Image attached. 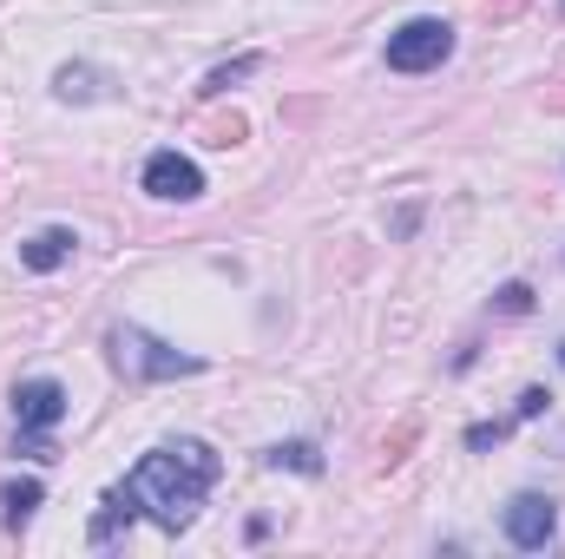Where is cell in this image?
Masks as SVG:
<instances>
[{
    "instance_id": "30bf717a",
    "label": "cell",
    "mask_w": 565,
    "mask_h": 559,
    "mask_svg": "<svg viewBox=\"0 0 565 559\" xmlns=\"http://www.w3.org/2000/svg\"><path fill=\"white\" fill-rule=\"evenodd\" d=\"M257 66H264V60H257V53H244V60H231V66H217V73H211V80H204L198 93H204V99H224V93H231V86H237L244 73H257Z\"/></svg>"
},
{
    "instance_id": "277c9868",
    "label": "cell",
    "mask_w": 565,
    "mask_h": 559,
    "mask_svg": "<svg viewBox=\"0 0 565 559\" xmlns=\"http://www.w3.org/2000/svg\"><path fill=\"white\" fill-rule=\"evenodd\" d=\"M454 53V27L447 20H408V27H395L388 33V66L395 73H434L440 60Z\"/></svg>"
},
{
    "instance_id": "5bb4252c",
    "label": "cell",
    "mask_w": 565,
    "mask_h": 559,
    "mask_svg": "<svg viewBox=\"0 0 565 559\" xmlns=\"http://www.w3.org/2000/svg\"><path fill=\"white\" fill-rule=\"evenodd\" d=\"M493 303H500L507 316H526V309H533V289H526V283H507V289H500Z\"/></svg>"
},
{
    "instance_id": "3957f363",
    "label": "cell",
    "mask_w": 565,
    "mask_h": 559,
    "mask_svg": "<svg viewBox=\"0 0 565 559\" xmlns=\"http://www.w3.org/2000/svg\"><path fill=\"white\" fill-rule=\"evenodd\" d=\"M113 356H119V369L132 382H171V376H198L204 369L198 356H184V349H171V342H158L145 329H113Z\"/></svg>"
},
{
    "instance_id": "9a60e30c",
    "label": "cell",
    "mask_w": 565,
    "mask_h": 559,
    "mask_svg": "<svg viewBox=\"0 0 565 559\" xmlns=\"http://www.w3.org/2000/svg\"><path fill=\"white\" fill-rule=\"evenodd\" d=\"M546 402H553L546 389H526V395L513 402V421H533V415H546Z\"/></svg>"
},
{
    "instance_id": "6da1fadb",
    "label": "cell",
    "mask_w": 565,
    "mask_h": 559,
    "mask_svg": "<svg viewBox=\"0 0 565 559\" xmlns=\"http://www.w3.org/2000/svg\"><path fill=\"white\" fill-rule=\"evenodd\" d=\"M217 454L204 447V441H164V447H151L139 461V474H132V494H139V507L164 527V534H184L191 520H198V507H204V494L217 487Z\"/></svg>"
},
{
    "instance_id": "ba28073f",
    "label": "cell",
    "mask_w": 565,
    "mask_h": 559,
    "mask_svg": "<svg viewBox=\"0 0 565 559\" xmlns=\"http://www.w3.org/2000/svg\"><path fill=\"white\" fill-rule=\"evenodd\" d=\"M145 507H139V494H132V481L126 487H113L106 500H99V520H93V547H113L119 540V527H132Z\"/></svg>"
},
{
    "instance_id": "52a82bcc",
    "label": "cell",
    "mask_w": 565,
    "mask_h": 559,
    "mask_svg": "<svg viewBox=\"0 0 565 559\" xmlns=\"http://www.w3.org/2000/svg\"><path fill=\"white\" fill-rule=\"evenodd\" d=\"M73 251H79V238H73L66 224H46V231H33V238L20 244V264H26V271H60Z\"/></svg>"
},
{
    "instance_id": "2e32d148",
    "label": "cell",
    "mask_w": 565,
    "mask_h": 559,
    "mask_svg": "<svg viewBox=\"0 0 565 559\" xmlns=\"http://www.w3.org/2000/svg\"><path fill=\"white\" fill-rule=\"evenodd\" d=\"M559 362H565V342H559Z\"/></svg>"
},
{
    "instance_id": "7a4b0ae2",
    "label": "cell",
    "mask_w": 565,
    "mask_h": 559,
    "mask_svg": "<svg viewBox=\"0 0 565 559\" xmlns=\"http://www.w3.org/2000/svg\"><path fill=\"white\" fill-rule=\"evenodd\" d=\"M66 421V389L53 382V376H33V382H20L13 389V428H20V447L33 454V461H53V428Z\"/></svg>"
},
{
    "instance_id": "8992f818",
    "label": "cell",
    "mask_w": 565,
    "mask_h": 559,
    "mask_svg": "<svg viewBox=\"0 0 565 559\" xmlns=\"http://www.w3.org/2000/svg\"><path fill=\"white\" fill-rule=\"evenodd\" d=\"M145 191L151 198H171V204H191V198H204V171L184 151H151L145 158Z\"/></svg>"
},
{
    "instance_id": "5b68a950",
    "label": "cell",
    "mask_w": 565,
    "mask_h": 559,
    "mask_svg": "<svg viewBox=\"0 0 565 559\" xmlns=\"http://www.w3.org/2000/svg\"><path fill=\"white\" fill-rule=\"evenodd\" d=\"M553 534H559V507H553L546 494H513V500H507V540H513L520 553L553 547Z\"/></svg>"
},
{
    "instance_id": "8fae6325",
    "label": "cell",
    "mask_w": 565,
    "mask_h": 559,
    "mask_svg": "<svg viewBox=\"0 0 565 559\" xmlns=\"http://www.w3.org/2000/svg\"><path fill=\"white\" fill-rule=\"evenodd\" d=\"M270 467H296V474H322V454H316L309 441H282V447H270Z\"/></svg>"
},
{
    "instance_id": "4fadbf2b",
    "label": "cell",
    "mask_w": 565,
    "mask_h": 559,
    "mask_svg": "<svg viewBox=\"0 0 565 559\" xmlns=\"http://www.w3.org/2000/svg\"><path fill=\"white\" fill-rule=\"evenodd\" d=\"M513 434V421H480V428H467V447H500Z\"/></svg>"
},
{
    "instance_id": "9c48e42d",
    "label": "cell",
    "mask_w": 565,
    "mask_h": 559,
    "mask_svg": "<svg viewBox=\"0 0 565 559\" xmlns=\"http://www.w3.org/2000/svg\"><path fill=\"white\" fill-rule=\"evenodd\" d=\"M40 500H46V487H40V481H13V487L0 494V507H7V527H26V520L40 514Z\"/></svg>"
},
{
    "instance_id": "7c38bea8",
    "label": "cell",
    "mask_w": 565,
    "mask_h": 559,
    "mask_svg": "<svg viewBox=\"0 0 565 559\" xmlns=\"http://www.w3.org/2000/svg\"><path fill=\"white\" fill-rule=\"evenodd\" d=\"M60 93L66 99H93V73L86 66H60Z\"/></svg>"
}]
</instances>
